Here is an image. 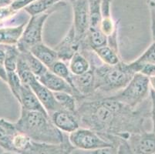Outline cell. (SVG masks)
Wrapping results in <instances>:
<instances>
[{
    "label": "cell",
    "mask_w": 155,
    "mask_h": 154,
    "mask_svg": "<svg viewBox=\"0 0 155 154\" xmlns=\"http://www.w3.org/2000/svg\"><path fill=\"white\" fill-rule=\"evenodd\" d=\"M14 123L19 132L36 143L60 144L69 138L68 134L63 133L53 125L49 115L38 111L21 109L20 116Z\"/></svg>",
    "instance_id": "obj_2"
},
{
    "label": "cell",
    "mask_w": 155,
    "mask_h": 154,
    "mask_svg": "<svg viewBox=\"0 0 155 154\" xmlns=\"http://www.w3.org/2000/svg\"><path fill=\"white\" fill-rule=\"evenodd\" d=\"M11 1H14V0H11Z\"/></svg>",
    "instance_id": "obj_37"
},
{
    "label": "cell",
    "mask_w": 155,
    "mask_h": 154,
    "mask_svg": "<svg viewBox=\"0 0 155 154\" xmlns=\"http://www.w3.org/2000/svg\"><path fill=\"white\" fill-rule=\"evenodd\" d=\"M150 8V29H151L152 42L150 46L140 55L137 59L135 63L138 64H152L155 65V12L154 11Z\"/></svg>",
    "instance_id": "obj_18"
},
{
    "label": "cell",
    "mask_w": 155,
    "mask_h": 154,
    "mask_svg": "<svg viewBox=\"0 0 155 154\" xmlns=\"http://www.w3.org/2000/svg\"><path fill=\"white\" fill-rule=\"evenodd\" d=\"M69 141L75 149L81 150H93L101 148L114 146L102 138L96 131L80 127L74 132L68 134Z\"/></svg>",
    "instance_id": "obj_7"
},
{
    "label": "cell",
    "mask_w": 155,
    "mask_h": 154,
    "mask_svg": "<svg viewBox=\"0 0 155 154\" xmlns=\"http://www.w3.org/2000/svg\"><path fill=\"white\" fill-rule=\"evenodd\" d=\"M147 5L149 8H151L155 12V0H149L147 2Z\"/></svg>",
    "instance_id": "obj_35"
},
{
    "label": "cell",
    "mask_w": 155,
    "mask_h": 154,
    "mask_svg": "<svg viewBox=\"0 0 155 154\" xmlns=\"http://www.w3.org/2000/svg\"><path fill=\"white\" fill-rule=\"evenodd\" d=\"M0 154H23L20 152H10V151H5V152H0Z\"/></svg>",
    "instance_id": "obj_36"
},
{
    "label": "cell",
    "mask_w": 155,
    "mask_h": 154,
    "mask_svg": "<svg viewBox=\"0 0 155 154\" xmlns=\"http://www.w3.org/2000/svg\"><path fill=\"white\" fill-rule=\"evenodd\" d=\"M117 149V154L155 153V134L147 131L130 133L125 139H120Z\"/></svg>",
    "instance_id": "obj_6"
},
{
    "label": "cell",
    "mask_w": 155,
    "mask_h": 154,
    "mask_svg": "<svg viewBox=\"0 0 155 154\" xmlns=\"http://www.w3.org/2000/svg\"><path fill=\"white\" fill-rule=\"evenodd\" d=\"M66 5V2L61 1L53 6L50 10L30 17L29 22L25 26L22 36L16 45L20 53L27 52L33 46L43 42V26L46 21L51 14L63 8Z\"/></svg>",
    "instance_id": "obj_5"
},
{
    "label": "cell",
    "mask_w": 155,
    "mask_h": 154,
    "mask_svg": "<svg viewBox=\"0 0 155 154\" xmlns=\"http://www.w3.org/2000/svg\"><path fill=\"white\" fill-rule=\"evenodd\" d=\"M153 154H155V153H153Z\"/></svg>",
    "instance_id": "obj_38"
},
{
    "label": "cell",
    "mask_w": 155,
    "mask_h": 154,
    "mask_svg": "<svg viewBox=\"0 0 155 154\" xmlns=\"http://www.w3.org/2000/svg\"><path fill=\"white\" fill-rule=\"evenodd\" d=\"M61 1L63 0H35L34 2L25 7L23 10L30 17L34 16L50 10Z\"/></svg>",
    "instance_id": "obj_22"
},
{
    "label": "cell",
    "mask_w": 155,
    "mask_h": 154,
    "mask_svg": "<svg viewBox=\"0 0 155 154\" xmlns=\"http://www.w3.org/2000/svg\"><path fill=\"white\" fill-rule=\"evenodd\" d=\"M2 46H3L5 51V57L4 61L5 70L7 73L15 72L20 52L16 46H4V45Z\"/></svg>",
    "instance_id": "obj_23"
},
{
    "label": "cell",
    "mask_w": 155,
    "mask_h": 154,
    "mask_svg": "<svg viewBox=\"0 0 155 154\" xmlns=\"http://www.w3.org/2000/svg\"><path fill=\"white\" fill-rule=\"evenodd\" d=\"M26 24H22L18 26L0 28V45L16 46L22 36Z\"/></svg>",
    "instance_id": "obj_17"
},
{
    "label": "cell",
    "mask_w": 155,
    "mask_h": 154,
    "mask_svg": "<svg viewBox=\"0 0 155 154\" xmlns=\"http://www.w3.org/2000/svg\"><path fill=\"white\" fill-rule=\"evenodd\" d=\"M58 56V59L66 63H68L73 55L80 51V44L76 40L75 32L71 26L66 36L54 48Z\"/></svg>",
    "instance_id": "obj_11"
},
{
    "label": "cell",
    "mask_w": 155,
    "mask_h": 154,
    "mask_svg": "<svg viewBox=\"0 0 155 154\" xmlns=\"http://www.w3.org/2000/svg\"><path fill=\"white\" fill-rule=\"evenodd\" d=\"M42 84L49 89L53 93H59V92H63L72 94L76 97V93L73 87L63 79L60 76H56L54 73L48 70L46 73L37 78Z\"/></svg>",
    "instance_id": "obj_14"
},
{
    "label": "cell",
    "mask_w": 155,
    "mask_h": 154,
    "mask_svg": "<svg viewBox=\"0 0 155 154\" xmlns=\"http://www.w3.org/2000/svg\"><path fill=\"white\" fill-rule=\"evenodd\" d=\"M68 67L72 74L80 76L91 69V63L82 53L77 52L68 63Z\"/></svg>",
    "instance_id": "obj_20"
},
{
    "label": "cell",
    "mask_w": 155,
    "mask_h": 154,
    "mask_svg": "<svg viewBox=\"0 0 155 154\" xmlns=\"http://www.w3.org/2000/svg\"><path fill=\"white\" fill-rule=\"evenodd\" d=\"M150 118L152 121V133L155 134V92L150 90Z\"/></svg>",
    "instance_id": "obj_31"
},
{
    "label": "cell",
    "mask_w": 155,
    "mask_h": 154,
    "mask_svg": "<svg viewBox=\"0 0 155 154\" xmlns=\"http://www.w3.org/2000/svg\"><path fill=\"white\" fill-rule=\"evenodd\" d=\"M71 3L73 11V26L76 40L79 44L82 43L87 36L90 26V5L89 0H68Z\"/></svg>",
    "instance_id": "obj_8"
},
{
    "label": "cell",
    "mask_w": 155,
    "mask_h": 154,
    "mask_svg": "<svg viewBox=\"0 0 155 154\" xmlns=\"http://www.w3.org/2000/svg\"><path fill=\"white\" fill-rule=\"evenodd\" d=\"M16 73L19 76L21 83L23 85L29 86L31 83H32L35 80H36V77L32 73L29 66L26 63V62L25 61V59H23L21 53L19 55V59H18L17 66H16Z\"/></svg>",
    "instance_id": "obj_25"
},
{
    "label": "cell",
    "mask_w": 155,
    "mask_h": 154,
    "mask_svg": "<svg viewBox=\"0 0 155 154\" xmlns=\"http://www.w3.org/2000/svg\"><path fill=\"white\" fill-rule=\"evenodd\" d=\"M76 116L80 127L96 131L104 139L108 136L125 139L130 133L146 131L145 123L150 117V100L132 109L108 97H88L77 103Z\"/></svg>",
    "instance_id": "obj_1"
},
{
    "label": "cell",
    "mask_w": 155,
    "mask_h": 154,
    "mask_svg": "<svg viewBox=\"0 0 155 154\" xmlns=\"http://www.w3.org/2000/svg\"><path fill=\"white\" fill-rule=\"evenodd\" d=\"M95 76V93L91 96L104 98L123 90L136 74L130 63L120 61L116 65H107L101 60L91 63Z\"/></svg>",
    "instance_id": "obj_3"
},
{
    "label": "cell",
    "mask_w": 155,
    "mask_h": 154,
    "mask_svg": "<svg viewBox=\"0 0 155 154\" xmlns=\"http://www.w3.org/2000/svg\"><path fill=\"white\" fill-rule=\"evenodd\" d=\"M6 83L9 86V89H10L11 92H12L14 97L19 101L22 83H21L20 80L19 78V76L16 73V71L7 73Z\"/></svg>",
    "instance_id": "obj_29"
},
{
    "label": "cell",
    "mask_w": 155,
    "mask_h": 154,
    "mask_svg": "<svg viewBox=\"0 0 155 154\" xmlns=\"http://www.w3.org/2000/svg\"><path fill=\"white\" fill-rule=\"evenodd\" d=\"M49 116L53 125L65 133H71L80 127L76 114L62 108L49 113Z\"/></svg>",
    "instance_id": "obj_10"
},
{
    "label": "cell",
    "mask_w": 155,
    "mask_h": 154,
    "mask_svg": "<svg viewBox=\"0 0 155 154\" xmlns=\"http://www.w3.org/2000/svg\"><path fill=\"white\" fill-rule=\"evenodd\" d=\"M29 87L34 92L38 100L41 103L48 114L61 109V106L55 98L53 92L44 87L37 79L31 83Z\"/></svg>",
    "instance_id": "obj_13"
},
{
    "label": "cell",
    "mask_w": 155,
    "mask_h": 154,
    "mask_svg": "<svg viewBox=\"0 0 155 154\" xmlns=\"http://www.w3.org/2000/svg\"><path fill=\"white\" fill-rule=\"evenodd\" d=\"M21 106V109L27 111H38L44 114H49L46 111L41 103L38 100L37 97L32 91V89L27 85L22 84L21 89L19 100L18 101Z\"/></svg>",
    "instance_id": "obj_15"
},
{
    "label": "cell",
    "mask_w": 155,
    "mask_h": 154,
    "mask_svg": "<svg viewBox=\"0 0 155 154\" xmlns=\"http://www.w3.org/2000/svg\"><path fill=\"white\" fill-rule=\"evenodd\" d=\"M50 72L54 73L56 76H60L62 79L65 80L72 87V77L73 74L70 71V69L68 67V64L61 60H57L51 67L50 68Z\"/></svg>",
    "instance_id": "obj_28"
},
{
    "label": "cell",
    "mask_w": 155,
    "mask_h": 154,
    "mask_svg": "<svg viewBox=\"0 0 155 154\" xmlns=\"http://www.w3.org/2000/svg\"><path fill=\"white\" fill-rule=\"evenodd\" d=\"M29 51L49 70L57 60H59L57 53L54 49L47 46L43 42L33 46Z\"/></svg>",
    "instance_id": "obj_16"
},
{
    "label": "cell",
    "mask_w": 155,
    "mask_h": 154,
    "mask_svg": "<svg viewBox=\"0 0 155 154\" xmlns=\"http://www.w3.org/2000/svg\"><path fill=\"white\" fill-rule=\"evenodd\" d=\"M32 141L27 136L17 130L11 140L9 151L24 153L29 147Z\"/></svg>",
    "instance_id": "obj_26"
},
{
    "label": "cell",
    "mask_w": 155,
    "mask_h": 154,
    "mask_svg": "<svg viewBox=\"0 0 155 154\" xmlns=\"http://www.w3.org/2000/svg\"><path fill=\"white\" fill-rule=\"evenodd\" d=\"M53 94L62 109L76 114L77 110V100L74 96L63 92L53 93Z\"/></svg>",
    "instance_id": "obj_27"
},
{
    "label": "cell",
    "mask_w": 155,
    "mask_h": 154,
    "mask_svg": "<svg viewBox=\"0 0 155 154\" xmlns=\"http://www.w3.org/2000/svg\"><path fill=\"white\" fill-rule=\"evenodd\" d=\"M16 132L15 123L0 118V146L5 151H9L11 140Z\"/></svg>",
    "instance_id": "obj_19"
},
{
    "label": "cell",
    "mask_w": 155,
    "mask_h": 154,
    "mask_svg": "<svg viewBox=\"0 0 155 154\" xmlns=\"http://www.w3.org/2000/svg\"><path fill=\"white\" fill-rule=\"evenodd\" d=\"M150 90L148 76L137 73L123 90L108 97L136 109L150 98Z\"/></svg>",
    "instance_id": "obj_4"
},
{
    "label": "cell",
    "mask_w": 155,
    "mask_h": 154,
    "mask_svg": "<svg viewBox=\"0 0 155 154\" xmlns=\"http://www.w3.org/2000/svg\"><path fill=\"white\" fill-rule=\"evenodd\" d=\"M72 87L76 93L77 103L84 99L91 97L95 93V76L94 68L91 66V69L80 76L73 75Z\"/></svg>",
    "instance_id": "obj_9"
},
{
    "label": "cell",
    "mask_w": 155,
    "mask_h": 154,
    "mask_svg": "<svg viewBox=\"0 0 155 154\" xmlns=\"http://www.w3.org/2000/svg\"><path fill=\"white\" fill-rule=\"evenodd\" d=\"M71 154H117V149L116 146H109L93 150H81L75 149H73Z\"/></svg>",
    "instance_id": "obj_30"
},
{
    "label": "cell",
    "mask_w": 155,
    "mask_h": 154,
    "mask_svg": "<svg viewBox=\"0 0 155 154\" xmlns=\"http://www.w3.org/2000/svg\"><path fill=\"white\" fill-rule=\"evenodd\" d=\"M103 63L107 65H116L121 61L119 51L115 50L108 45L93 49Z\"/></svg>",
    "instance_id": "obj_21"
},
{
    "label": "cell",
    "mask_w": 155,
    "mask_h": 154,
    "mask_svg": "<svg viewBox=\"0 0 155 154\" xmlns=\"http://www.w3.org/2000/svg\"><path fill=\"white\" fill-rule=\"evenodd\" d=\"M148 80L150 90H153L155 92V76H148Z\"/></svg>",
    "instance_id": "obj_34"
},
{
    "label": "cell",
    "mask_w": 155,
    "mask_h": 154,
    "mask_svg": "<svg viewBox=\"0 0 155 154\" xmlns=\"http://www.w3.org/2000/svg\"><path fill=\"white\" fill-rule=\"evenodd\" d=\"M5 51L4 49L3 46L0 45V64L4 65V61H5Z\"/></svg>",
    "instance_id": "obj_33"
},
{
    "label": "cell",
    "mask_w": 155,
    "mask_h": 154,
    "mask_svg": "<svg viewBox=\"0 0 155 154\" xmlns=\"http://www.w3.org/2000/svg\"><path fill=\"white\" fill-rule=\"evenodd\" d=\"M75 148L71 145L69 138L60 144L41 143L32 141L30 146L23 154H71Z\"/></svg>",
    "instance_id": "obj_12"
},
{
    "label": "cell",
    "mask_w": 155,
    "mask_h": 154,
    "mask_svg": "<svg viewBox=\"0 0 155 154\" xmlns=\"http://www.w3.org/2000/svg\"><path fill=\"white\" fill-rule=\"evenodd\" d=\"M0 79L5 83L7 82V72L3 64H0Z\"/></svg>",
    "instance_id": "obj_32"
},
{
    "label": "cell",
    "mask_w": 155,
    "mask_h": 154,
    "mask_svg": "<svg viewBox=\"0 0 155 154\" xmlns=\"http://www.w3.org/2000/svg\"><path fill=\"white\" fill-rule=\"evenodd\" d=\"M20 53L22 57H23V59H25V61L28 64V66H29L32 73L35 75L36 79L43 76L44 73H46L49 70V69L43 63L39 61L37 58L35 57L29 51Z\"/></svg>",
    "instance_id": "obj_24"
}]
</instances>
